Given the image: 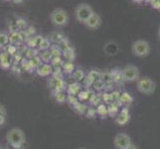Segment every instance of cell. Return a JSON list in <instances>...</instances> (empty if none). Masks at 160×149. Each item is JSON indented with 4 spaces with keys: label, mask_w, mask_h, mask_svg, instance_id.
I'll use <instances>...</instances> for the list:
<instances>
[{
    "label": "cell",
    "mask_w": 160,
    "mask_h": 149,
    "mask_svg": "<svg viewBox=\"0 0 160 149\" xmlns=\"http://www.w3.org/2000/svg\"><path fill=\"white\" fill-rule=\"evenodd\" d=\"M36 73L38 76L41 77H48L53 74V68L51 65L46 64V63H42L39 67L36 69Z\"/></svg>",
    "instance_id": "obj_11"
},
{
    "label": "cell",
    "mask_w": 160,
    "mask_h": 149,
    "mask_svg": "<svg viewBox=\"0 0 160 149\" xmlns=\"http://www.w3.org/2000/svg\"><path fill=\"white\" fill-rule=\"evenodd\" d=\"M39 50H41V51H47V50H49L51 48V42L49 39H47V38H43L40 45H39Z\"/></svg>",
    "instance_id": "obj_16"
},
{
    "label": "cell",
    "mask_w": 160,
    "mask_h": 149,
    "mask_svg": "<svg viewBox=\"0 0 160 149\" xmlns=\"http://www.w3.org/2000/svg\"><path fill=\"white\" fill-rule=\"evenodd\" d=\"M79 149H86V148H79Z\"/></svg>",
    "instance_id": "obj_29"
},
{
    "label": "cell",
    "mask_w": 160,
    "mask_h": 149,
    "mask_svg": "<svg viewBox=\"0 0 160 149\" xmlns=\"http://www.w3.org/2000/svg\"><path fill=\"white\" fill-rule=\"evenodd\" d=\"M95 13L92 7L88 3H80L75 9V18L79 23L85 24L91 16Z\"/></svg>",
    "instance_id": "obj_3"
},
{
    "label": "cell",
    "mask_w": 160,
    "mask_h": 149,
    "mask_svg": "<svg viewBox=\"0 0 160 149\" xmlns=\"http://www.w3.org/2000/svg\"><path fill=\"white\" fill-rule=\"evenodd\" d=\"M136 89L143 95H151L156 89V84L148 77H141L136 82Z\"/></svg>",
    "instance_id": "obj_5"
},
{
    "label": "cell",
    "mask_w": 160,
    "mask_h": 149,
    "mask_svg": "<svg viewBox=\"0 0 160 149\" xmlns=\"http://www.w3.org/2000/svg\"><path fill=\"white\" fill-rule=\"evenodd\" d=\"M42 39H43L42 37H32V38H30L29 41H28V45L30 47H33V48L39 47Z\"/></svg>",
    "instance_id": "obj_17"
},
{
    "label": "cell",
    "mask_w": 160,
    "mask_h": 149,
    "mask_svg": "<svg viewBox=\"0 0 160 149\" xmlns=\"http://www.w3.org/2000/svg\"><path fill=\"white\" fill-rule=\"evenodd\" d=\"M158 37H159V39H160V27H159V29H158Z\"/></svg>",
    "instance_id": "obj_28"
},
{
    "label": "cell",
    "mask_w": 160,
    "mask_h": 149,
    "mask_svg": "<svg viewBox=\"0 0 160 149\" xmlns=\"http://www.w3.org/2000/svg\"><path fill=\"white\" fill-rule=\"evenodd\" d=\"M40 59L43 63H46V64H49V62H51V61L53 60V55H52L50 50L43 51V53L40 55Z\"/></svg>",
    "instance_id": "obj_15"
},
{
    "label": "cell",
    "mask_w": 160,
    "mask_h": 149,
    "mask_svg": "<svg viewBox=\"0 0 160 149\" xmlns=\"http://www.w3.org/2000/svg\"><path fill=\"white\" fill-rule=\"evenodd\" d=\"M121 75H122L123 81L126 82H137L140 78V72L138 68L134 65H128L121 70Z\"/></svg>",
    "instance_id": "obj_6"
},
{
    "label": "cell",
    "mask_w": 160,
    "mask_h": 149,
    "mask_svg": "<svg viewBox=\"0 0 160 149\" xmlns=\"http://www.w3.org/2000/svg\"><path fill=\"white\" fill-rule=\"evenodd\" d=\"M98 114H101V115H107V113H108V108H107V107L106 106H103V104H102V106H100L98 107Z\"/></svg>",
    "instance_id": "obj_20"
},
{
    "label": "cell",
    "mask_w": 160,
    "mask_h": 149,
    "mask_svg": "<svg viewBox=\"0 0 160 149\" xmlns=\"http://www.w3.org/2000/svg\"><path fill=\"white\" fill-rule=\"evenodd\" d=\"M63 68H64V71L66 72V73H72V72L74 71V65L69 62V63L64 64Z\"/></svg>",
    "instance_id": "obj_19"
},
{
    "label": "cell",
    "mask_w": 160,
    "mask_h": 149,
    "mask_svg": "<svg viewBox=\"0 0 160 149\" xmlns=\"http://www.w3.org/2000/svg\"><path fill=\"white\" fill-rule=\"evenodd\" d=\"M6 140L11 147L14 148H21L26 141L25 133L23 130L18 127H13L8 130L6 134Z\"/></svg>",
    "instance_id": "obj_1"
},
{
    "label": "cell",
    "mask_w": 160,
    "mask_h": 149,
    "mask_svg": "<svg viewBox=\"0 0 160 149\" xmlns=\"http://www.w3.org/2000/svg\"><path fill=\"white\" fill-rule=\"evenodd\" d=\"M133 1L136 2V3H141V2L143 1V0H133Z\"/></svg>",
    "instance_id": "obj_27"
},
{
    "label": "cell",
    "mask_w": 160,
    "mask_h": 149,
    "mask_svg": "<svg viewBox=\"0 0 160 149\" xmlns=\"http://www.w3.org/2000/svg\"><path fill=\"white\" fill-rule=\"evenodd\" d=\"M131 52L138 58H145L150 54V45L147 41L138 39L133 42L131 46Z\"/></svg>",
    "instance_id": "obj_4"
},
{
    "label": "cell",
    "mask_w": 160,
    "mask_h": 149,
    "mask_svg": "<svg viewBox=\"0 0 160 149\" xmlns=\"http://www.w3.org/2000/svg\"><path fill=\"white\" fill-rule=\"evenodd\" d=\"M128 120H129V112H128V109L123 108L119 112V114H118V117L117 118V122L119 125H123V124H125L126 122H128Z\"/></svg>",
    "instance_id": "obj_12"
},
{
    "label": "cell",
    "mask_w": 160,
    "mask_h": 149,
    "mask_svg": "<svg viewBox=\"0 0 160 149\" xmlns=\"http://www.w3.org/2000/svg\"><path fill=\"white\" fill-rule=\"evenodd\" d=\"M120 99H121V102H130L132 98L129 95H128V92H124L123 95L120 97Z\"/></svg>",
    "instance_id": "obj_22"
},
{
    "label": "cell",
    "mask_w": 160,
    "mask_h": 149,
    "mask_svg": "<svg viewBox=\"0 0 160 149\" xmlns=\"http://www.w3.org/2000/svg\"><path fill=\"white\" fill-rule=\"evenodd\" d=\"M11 2H13V3H15V4H20V3H22L23 2V0H10Z\"/></svg>",
    "instance_id": "obj_25"
},
{
    "label": "cell",
    "mask_w": 160,
    "mask_h": 149,
    "mask_svg": "<svg viewBox=\"0 0 160 149\" xmlns=\"http://www.w3.org/2000/svg\"><path fill=\"white\" fill-rule=\"evenodd\" d=\"M125 149H138V147H136L135 145H133V144H132V143H131V144H130L128 147H126Z\"/></svg>",
    "instance_id": "obj_26"
},
{
    "label": "cell",
    "mask_w": 160,
    "mask_h": 149,
    "mask_svg": "<svg viewBox=\"0 0 160 149\" xmlns=\"http://www.w3.org/2000/svg\"><path fill=\"white\" fill-rule=\"evenodd\" d=\"M51 23L56 27H64L69 24L70 17L68 12L63 8H55L49 14Z\"/></svg>",
    "instance_id": "obj_2"
},
{
    "label": "cell",
    "mask_w": 160,
    "mask_h": 149,
    "mask_svg": "<svg viewBox=\"0 0 160 149\" xmlns=\"http://www.w3.org/2000/svg\"><path fill=\"white\" fill-rule=\"evenodd\" d=\"M113 144L117 149H125L131 144V138L128 134L124 133V132H120V133L115 135Z\"/></svg>",
    "instance_id": "obj_7"
},
{
    "label": "cell",
    "mask_w": 160,
    "mask_h": 149,
    "mask_svg": "<svg viewBox=\"0 0 160 149\" xmlns=\"http://www.w3.org/2000/svg\"><path fill=\"white\" fill-rule=\"evenodd\" d=\"M13 63V56L7 51L0 53V67L3 70H8L11 68Z\"/></svg>",
    "instance_id": "obj_9"
},
{
    "label": "cell",
    "mask_w": 160,
    "mask_h": 149,
    "mask_svg": "<svg viewBox=\"0 0 160 149\" xmlns=\"http://www.w3.org/2000/svg\"><path fill=\"white\" fill-rule=\"evenodd\" d=\"M0 115H6L7 117V109L1 103H0Z\"/></svg>",
    "instance_id": "obj_23"
},
{
    "label": "cell",
    "mask_w": 160,
    "mask_h": 149,
    "mask_svg": "<svg viewBox=\"0 0 160 149\" xmlns=\"http://www.w3.org/2000/svg\"><path fill=\"white\" fill-rule=\"evenodd\" d=\"M85 25L89 29H91V30H97V29H98L101 27V25H102V17H101V15L98 14L97 12H95L89 18V20L86 22Z\"/></svg>",
    "instance_id": "obj_8"
},
{
    "label": "cell",
    "mask_w": 160,
    "mask_h": 149,
    "mask_svg": "<svg viewBox=\"0 0 160 149\" xmlns=\"http://www.w3.org/2000/svg\"><path fill=\"white\" fill-rule=\"evenodd\" d=\"M82 78H84V73H82L81 70L75 71V73H74V79H76L77 81H80Z\"/></svg>",
    "instance_id": "obj_21"
},
{
    "label": "cell",
    "mask_w": 160,
    "mask_h": 149,
    "mask_svg": "<svg viewBox=\"0 0 160 149\" xmlns=\"http://www.w3.org/2000/svg\"><path fill=\"white\" fill-rule=\"evenodd\" d=\"M48 87H50V89L54 90V92L63 91L65 87V82H63L62 79L59 78V77L53 76L48 80Z\"/></svg>",
    "instance_id": "obj_10"
},
{
    "label": "cell",
    "mask_w": 160,
    "mask_h": 149,
    "mask_svg": "<svg viewBox=\"0 0 160 149\" xmlns=\"http://www.w3.org/2000/svg\"><path fill=\"white\" fill-rule=\"evenodd\" d=\"M6 123V115H0V126H3Z\"/></svg>",
    "instance_id": "obj_24"
},
{
    "label": "cell",
    "mask_w": 160,
    "mask_h": 149,
    "mask_svg": "<svg viewBox=\"0 0 160 149\" xmlns=\"http://www.w3.org/2000/svg\"><path fill=\"white\" fill-rule=\"evenodd\" d=\"M9 42H10V45H13V46H17L19 44H21L23 41H22L20 33L17 31H14L11 33L9 35Z\"/></svg>",
    "instance_id": "obj_13"
},
{
    "label": "cell",
    "mask_w": 160,
    "mask_h": 149,
    "mask_svg": "<svg viewBox=\"0 0 160 149\" xmlns=\"http://www.w3.org/2000/svg\"><path fill=\"white\" fill-rule=\"evenodd\" d=\"M54 97L58 102H64L66 99V96L63 92V91H58V92H54Z\"/></svg>",
    "instance_id": "obj_18"
},
{
    "label": "cell",
    "mask_w": 160,
    "mask_h": 149,
    "mask_svg": "<svg viewBox=\"0 0 160 149\" xmlns=\"http://www.w3.org/2000/svg\"><path fill=\"white\" fill-rule=\"evenodd\" d=\"M0 149H1V147H0Z\"/></svg>",
    "instance_id": "obj_30"
},
{
    "label": "cell",
    "mask_w": 160,
    "mask_h": 149,
    "mask_svg": "<svg viewBox=\"0 0 160 149\" xmlns=\"http://www.w3.org/2000/svg\"><path fill=\"white\" fill-rule=\"evenodd\" d=\"M9 42V35L6 32L4 31H0V49L5 48L8 46Z\"/></svg>",
    "instance_id": "obj_14"
}]
</instances>
